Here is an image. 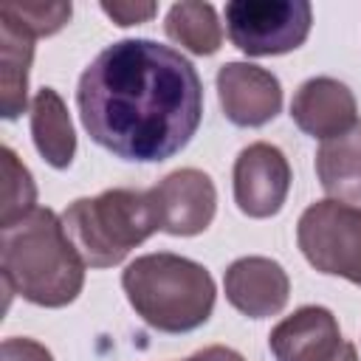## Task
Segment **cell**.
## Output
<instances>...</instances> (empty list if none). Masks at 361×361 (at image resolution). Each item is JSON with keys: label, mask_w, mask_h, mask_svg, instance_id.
Returning <instances> with one entry per match:
<instances>
[{"label": "cell", "mask_w": 361, "mask_h": 361, "mask_svg": "<svg viewBox=\"0 0 361 361\" xmlns=\"http://www.w3.org/2000/svg\"><path fill=\"white\" fill-rule=\"evenodd\" d=\"M313 25L305 0H231L226 3L228 39L248 56H279L296 51Z\"/></svg>", "instance_id": "8992f818"}, {"label": "cell", "mask_w": 361, "mask_h": 361, "mask_svg": "<svg viewBox=\"0 0 361 361\" xmlns=\"http://www.w3.org/2000/svg\"><path fill=\"white\" fill-rule=\"evenodd\" d=\"M0 169H3V209H0V228H8L28 217L37 206V186L31 172L14 155L11 147L0 149Z\"/></svg>", "instance_id": "e0dca14e"}, {"label": "cell", "mask_w": 361, "mask_h": 361, "mask_svg": "<svg viewBox=\"0 0 361 361\" xmlns=\"http://www.w3.org/2000/svg\"><path fill=\"white\" fill-rule=\"evenodd\" d=\"M316 175L333 200H361V121L319 147Z\"/></svg>", "instance_id": "5bb4252c"}, {"label": "cell", "mask_w": 361, "mask_h": 361, "mask_svg": "<svg viewBox=\"0 0 361 361\" xmlns=\"http://www.w3.org/2000/svg\"><path fill=\"white\" fill-rule=\"evenodd\" d=\"M186 361H245L237 350L231 347H223V344H212V347H203L197 350L195 355H189Z\"/></svg>", "instance_id": "44dd1931"}, {"label": "cell", "mask_w": 361, "mask_h": 361, "mask_svg": "<svg viewBox=\"0 0 361 361\" xmlns=\"http://www.w3.org/2000/svg\"><path fill=\"white\" fill-rule=\"evenodd\" d=\"M223 288L234 310L248 319H265L288 305L290 279L271 257H240L226 268Z\"/></svg>", "instance_id": "30bf717a"}, {"label": "cell", "mask_w": 361, "mask_h": 361, "mask_svg": "<svg viewBox=\"0 0 361 361\" xmlns=\"http://www.w3.org/2000/svg\"><path fill=\"white\" fill-rule=\"evenodd\" d=\"M290 192V164L268 141H254L234 161V203L243 214L274 217Z\"/></svg>", "instance_id": "52a82bcc"}, {"label": "cell", "mask_w": 361, "mask_h": 361, "mask_svg": "<svg viewBox=\"0 0 361 361\" xmlns=\"http://www.w3.org/2000/svg\"><path fill=\"white\" fill-rule=\"evenodd\" d=\"M76 104L99 147L121 161L158 164L197 133L203 82L175 48L155 39H118L82 71Z\"/></svg>", "instance_id": "6da1fadb"}, {"label": "cell", "mask_w": 361, "mask_h": 361, "mask_svg": "<svg viewBox=\"0 0 361 361\" xmlns=\"http://www.w3.org/2000/svg\"><path fill=\"white\" fill-rule=\"evenodd\" d=\"M341 344L338 322L322 305L293 310L268 336V347L276 361H333Z\"/></svg>", "instance_id": "8fae6325"}, {"label": "cell", "mask_w": 361, "mask_h": 361, "mask_svg": "<svg viewBox=\"0 0 361 361\" xmlns=\"http://www.w3.org/2000/svg\"><path fill=\"white\" fill-rule=\"evenodd\" d=\"M355 96L353 90L333 76H313L299 85L290 102V118L296 127L313 138H336L347 133L355 118Z\"/></svg>", "instance_id": "7c38bea8"}, {"label": "cell", "mask_w": 361, "mask_h": 361, "mask_svg": "<svg viewBox=\"0 0 361 361\" xmlns=\"http://www.w3.org/2000/svg\"><path fill=\"white\" fill-rule=\"evenodd\" d=\"M102 11L121 28L127 25H138V23H147L158 6L155 3H102Z\"/></svg>", "instance_id": "d6986e66"}, {"label": "cell", "mask_w": 361, "mask_h": 361, "mask_svg": "<svg viewBox=\"0 0 361 361\" xmlns=\"http://www.w3.org/2000/svg\"><path fill=\"white\" fill-rule=\"evenodd\" d=\"M164 31L172 42H178L180 48L197 56H212L223 42V28H220L214 6L200 3V0H183V3L169 6Z\"/></svg>", "instance_id": "2e32d148"}, {"label": "cell", "mask_w": 361, "mask_h": 361, "mask_svg": "<svg viewBox=\"0 0 361 361\" xmlns=\"http://www.w3.org/2000/svg\"><path fill=\"white\" fill-rule=\"evenodd\" d=\"M217 96L226 118L237 127H262L282 110L279 79L251 62H226L217 71Z\"/></svg>", "instance_id": "9c48e42d"}, {"label": "cell", "mask_w": 361, "mask_h": 361, "mask_svg": "<svg viewBox=\"0 0 361 361\" xmlns=\"http://www.w3.org/2000/svg\"><path fill=\"white\" fill-rule=\"evenodd\" d=\"M333 361H358V350H355V344H353V341H344L341 350H338V355H336Z\"/></svg>", "instance_id": "7402d4cb"}, {"label": "cell", "mask_w": 361, "mask_h": 361, "mask_svg": "<svg viewBox=\"0 0 361 361\" xmlns=\"http://www.w3.org/2000/svg\"><path fill=\"white\" fill-rule=\"evenodd\" d=\"M121 288L130 307L158 333H189L209 322L217 299L212 274L180 254L155 251L135 257Z\"/></svg>", "instance_id": "3957f363"}, {"label": "cell", "mask_w": 361, "mask_h": 361, "mask_svg": "<svg viewBox=\"0 0 361 361\" xmlns=\"http://www.w3.org/2000/svg\"><path fill=\"white\" fill-rule=\"evenodd\" d=\"M0 271L6 293L39 307H65L85 285V259L71 243L62 217L42 206L3 228Z\"/></svg>", "instance_id": "7a4b0ae2"}, {"label": "cell", "mask_w": 361, "mask_h": 361, "mask_svg": "<svg viewBox=\"0 0 361 361\" xmlns=\"http://www.w3.org/2000/svg\"><path fill=\"white\" fill-rule=\"evenodd\" d=\"M34 59V37L0 17V104L3 118L14 121L28 104V68Z\"/></svg>", "instance_id": "9a60e30c"}, {"label": "cell", "mask_w": 361, "mask_h": 361, "mask_svg": "<svg viewBox=\"0 0 361 361\" xmlns=\"http://www.w3.org/2000/svg\"><path fill=\"white\" fill-rule=\"evenodd\" d=\"M62 226L85 265L113 268L152 237L161 220L149 189H104L93 197L73 200L62 212Z\"/></svg>", "instance_id": "277c9868"}, {"label": "cell", "mask_w": 361, "mask_h": 361, "mask_svg": "<svg viewBox=\"0 0 361 361\" xmlns=\"http://www.w3.org/2000/svg\"><path fill=\"white\" fill-rule=\"evenodd\" d=\"M31 138L37 152L54 169H68L76 155V133L62 96L54 87L37 90L31 102Z\"/></svg>", "instance_id": "4fadbf2b"}, {"label": "cell", "mask_w": 361, "mask_h": 361, "mask_svg": "<svg viewBox=\"0 0 361 361\" xmlns=\"http://www.w3.org/2000/svg\"><path fill=\"white\" fill-rule=\"evenodd\" d=\"M0 17L11 20L23 31H28L34 39L37 37H51L56 34L68 20H71V3H3Z\"/></svg>", "instance_id": "ac0fdd59"}, {"label": "cell", "mask_w": 361, "mask_h": 361, "mask_svg": "<svg viewBox=\"0 0 361 361\" xmlns=\"http://www.w3.org/2000/svg\"><path fill=\"white\" fill-rule=\"evenodd\" d=\"M0 361H54V355L39 341L14 336L0 344Z\"/></svg>", "instance_id": "ffe728a7"}, {"label": "cell", "mask_w": 361, "mask_h": 361, "mask_svg": "<svg viewBox=\"0 0 361 361\" xmlns=\"http://www.w3.org/2000/svg\"><path fill=\"white\" fill-rule=\"evenodd\" d=\"M296 243L319 274L361 285V206L333 197L310 203L296 223Z\"/></svg>", "instance_id": "5b68a950"}, {"label": "cell", "mask_w": 361, "mask_h": 361, "mask_svg": "<svg viewBox=\"0 0 361 361\" xmlns=\"http://www.w3.org/2000/svg\"><path fill=\"white\" fill-rule=\"evenodd\" d=\"M161 231L175 237H195L206 231L217 212V189L200 169H175L149 189Z\"/></svg>", "instance_id": "ba28073f"}]
</instances>
